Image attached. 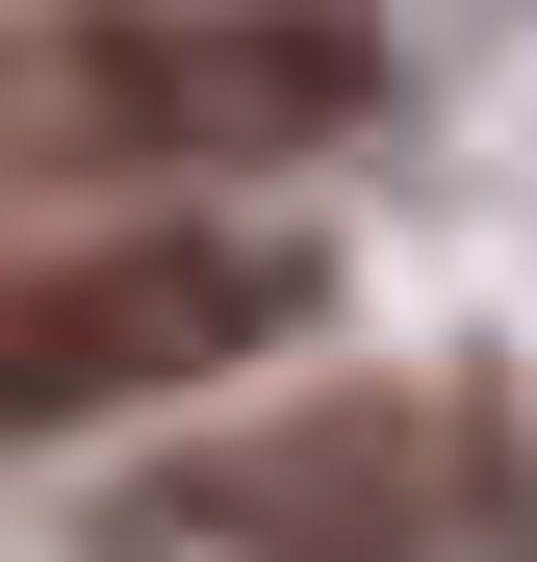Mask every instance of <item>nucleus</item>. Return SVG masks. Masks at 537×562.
<instances>
[{"mask_svg": "<svg viewBox=\"0 0 537 562\" xmlns=\"http://www.w3.org/2000/svg\"><path fill=\"white\" fill-rule=\"evenodd\" d=\"M333 307V281L282 231H231V205H154V231H52V256H0V435H103V409H179V384H231V358H282Z\"/></svg>", "mask_w": 537, "mask_h": 562, "instance_id": "3", "label": "nucleus"}, {"mask_svg": "<svg viewBox=\"0 0 537 562\" xmlns=\"http://www.w3.org/2000/svg\"><path fill=\"white\" fill-rule=\"evenodd\" d=\"M384 103L358 0H26L0 26V154L26 179H282Z\"/></svg>", "mask_w": 537, "mask_h": 562, "instance_id": "1", "label": "nucleus"}, {"mask_svg": "<svg viewBox=\"0 0 537 562\" xmlns=\"http://www.w3.org/2000/svg\"><path fill=\"white\" fill-rule=\"evenodd\" d=\"M103 562H537V460L486 384H307V409H231L205 460H154Z\"/></svg>", "mask_w": 537, "mask_h": 562, "instance_id": "2", "label": "nucleus"}]
</instances>
